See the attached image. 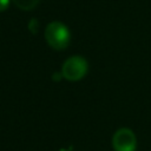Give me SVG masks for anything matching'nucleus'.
Masks as SVG:
<instances>
[{"label":"nucleus","instance_id":"f03ea898","mask_svg":"<svg viewBox=\"0 0 151 151\" xmlns=\"http://www.w3.org/2000/svg\"><path fill=\"white\" fill-rule=\"evenodd\" d=\"M87 72V61L80 55H73L68 58L61 68V74L65 79L77 81L81 79Z\"/></svg>","mask_w":151,"mask_h":151},{"label":"nucleus","instance_id":"7ed1b4c3","mask_svg":"<svg viewBox=\"0 0 151 151\" xmlns=\"http://www.w3.org/2000/svg\"><path fill=\"white\" fill-rule=\"evenodd\" d=\"M112 145L114 151H134L137 146V139L130 129L122 127L113 134Z\"/></svg>","mask_w":151,"mask_h":151},{"label":"nucleus","instance_id":"423d86ee","mask_svg":"<svg viewBox=\"0 0 151 151\" xmlns=\"http://www.w3.org/2000/svg\"><path fill=\"white\" fill-rule=\"evenodd\" d=\"M11 0H0V12H4L8 8Z\"/></svg>","mask_w":151,"mask_h":151},{"label":"nucleus","instance_id":"39448f33","mask_svg":"<svg viewBox=\"0 0 151 151\" xmlns=\"http://www.w3.org/2000/svg\"><path fill=\"white\" fill-rule=\"evenodd\" d=\"M28 27H29L31 32H33V33H37V32H38V27H39V25H38V21H37V19H31V21H29V25H28Z\"/></svg>","mask_w":151,"mask_h":151},{"label":"nucleus","instance_id":"20e7f679","mask_svg":"<svg viewBox=\"0 0 151 151\" xmlns=\"http://www.w3.org/2000/svg\"><path fill=\"white\" fill-rule=\"evenodd\" d=\"M14 5L22 11H31L37 7L40 0H12Z\"/></svg>","mask_w":151,"mask_h":151},{"label":"nucleus","instance_id":"f257e3e1","mask_svg":"<svg viewBox=\"0 0 151 151\" xmlns=\"http://www.w3.org/2000/svg\"><path fill=\"white\" fill-rule=\"evenodd\" d=\"M45 39L54 50H65L71 40L68 28L60 21H52L45 28Z\"/></svg>","mask_w":151,"mask_h":151}]
</instances>
